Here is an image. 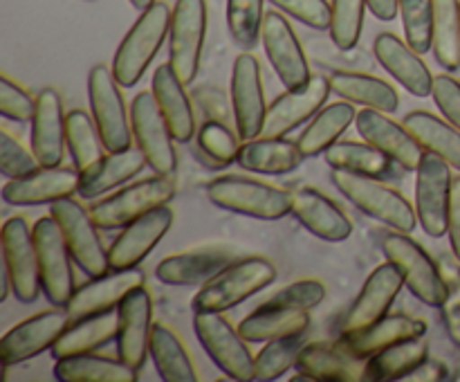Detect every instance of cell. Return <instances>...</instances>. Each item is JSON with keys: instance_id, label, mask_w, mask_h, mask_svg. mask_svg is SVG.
<instances>
[{"instance_id": "f546056e", "label": "cell", "mask_w": 460, "mask_h": 382, "mask_svg": "<svg viewBox=\"0 0 460 382\" xmlns=\"http://www.w3.org/2000/svg\"><path fill=\"white\" fill-rule=\"evenodd\" d=\"M144 166H148L146 157L133 144L128 148H121V151L103 153L94 164L81 171L79 196L84 200H94V198L103 196V193L115 191L121 184H126L135 175L142 173Z\"/></svg>"}, {"instance_id": "9a60e30c", "label": "cell", "mask_w": 460, "mask_h": 382, "mask_svg": "<svg viewBox=\"0 0 460 382\" xmlns=\"http://www.w3.org/2000/svg\"><path fill=\"white\" fill-rule=\"evenodd\" d=\"M452 187V166L443 157L425 153L416 169V214L427 236L440 238L447 234Z\"/></svg>"}, {"instance_id": "b9f144b4", "label": "cell", "mask_w": 460, "mask_h": 382, "mask_svg": "<svg viewBox=\"0 0 460 382\" xmlns=\"http://www.w3.org/2000/svg\"><path fill=\"white\" fill-rule=\"evenodd\" d=\"M425 358H429V344L425 335L404 340L400 344L389 346L380 353L367 360V380L368 382H394L404 380V376L413 371Z\"/></svg>"}, {"instance_id": "be15d7a7", "label": "cell", "mask_w": 460, "mask_h": 382, "mask_svg": "<svg viewBox=\"0 0 460 382\" xmlns=\"http://www.w3.org/2000/svg\"><path fill=\"white\" fill-rule=\"evenodd\" d=\"M456 380H458V382H460V373H458V376H456Z\"/></svg>"}, {"instance_id": "6125c7cd", "label": "cell", "mask_w": 460, "mask_h": 382, "mask_svg": "<svg viewBox=\"0 0 460 382\" xmlns=\"http://www.w3.org/2000/svg\"><path fill=\"white\" fill-rule=\"evenodd\" d=\"M157 0H130V4H133L135 9H139V12H144V9H148L151 4H155Z\"/></svg>"}, {"instance_id": "f5cc1de1", "label": "cell", "mask_w": 460, "mask_h": 382, "mask_svg": "<svg viewBox=\"0 0 460 382\" xmlns=\"http://www.w3.org/2000/svg\"><path fill=\"white\" fill-rule=\"evenodd\" d=\"M36 99L31 97L30 90L22 88L18 81L9 79L7 75L0 76V115L9 121H25L34 120Z\"/></svg>"}, {"instance_id": "2e32d148", "label": "cell", "mask_w": 460, "mask_h": 382, "mask_svg": "<svg viewBox=\"0 0 460 382\" xmlns=\"http://www.w3.org/2000/svg\"><path fill=\"white\" fill-rule=\"evenodd\" d=\"M70 322L72 317L66 308L40 310V313L31 315L13 328H9L0 340V362H3L4 371L12 364L27 362L36 355L45 353V351H52V346L57 344L63 331L70 326Z\"/></svg>"}, {"instance_id": "7a4b0ae2", "label": "cell", "mask_w": 460, "mask_h": 382, "mask_svg": "<svg viewBox=\"0 0 460 382\" xmlns=\"http://www.w3.org/2000/svg\"><path fill=\"white\" fill-rule=\"evenodd\" d=\"M274 279H277V265L265 256L234 259L216 277H211L205 286H200L191 306L193 310L225 313V310L254 297L256 292L265 290Z\"/></svg>"}, {"instance_id": "83f0119b", "label": "cell", "mask_w": 460, "mask_h": 382, "mask_svg": "<svg viewBox=\"0 0 460 382\" xmlns=\"http://www.w3.org/2000/svg\"><path fill=\"white\" fill-rule=\"evenodd\" d=\"M234 259L236 254L229 247H196L162 259L155 268V277L166 286H205Z\"/></svg>"}, {"instance_id": "680465c9", "label": "cell", "mask_w": 460, "mask_h": 382, "mask_svg": "<svg viewBox=\"0 0 460 382\" xmlns=\"http://www.w3.org/2000/svg\"><path fill=\"white\" fill-rule=\"evenodd\" d=\"M447 234H449V243H452L454 259L460 261V175L458 178H454L452 202H449Z\"/></svg>"}, {"instance_id": "e0dca14e", "label": "cell", "mask_w": 460, "mask_h": 382, "mask_svg": "<svg viewBox=\"0 0 460 382\" xmlns=\"http://www.w3.org/2000/svg\"><path fill=\"white\" fill-rule=\"evenodd\" d=\"M117 355L133 369H142L151 355L153 333V295L146 283L137 286L124 297L117 308Z\"/></svg>"}, {"instance_id": "ab89813d", "label": "cell", "mask_w": 460, "mask_h": 382, "mask_svg": "<svg viewBox=\"0 0 460 382\" xmlns=\"http://www.w3.org/2000/svg\"><path fill=\"white\" fill-rule=\"evenodd\" d=\"M151 358L164 382H196L198 369L182 337L166 324H155L151 333Z\"/></svg>"}, {"instance_id": "ac0fdd59", "label": "cell", "mask_w": 460, "mask_h": 382, "mask_svg": "<svg viewBox=\"0 0 460 382\" xmlns=\"http://www.w3.org/2000/svg\"><path fill=\"white\" fill-rule=\"evenodd\" d=\"M331 93V79L319 75L310 76L308 84L299 85V88H288L268 106L263 135L265 138L290 135L292 130H296L322 111Z\"/></svg>"}, {"instance_id": "4fadbf2b", "label": "cell", "mask_w": 460, "mask_h": 382, "mask_svg": "<svg viewBox=\"0 0 460 382\" xmlns=\"http://www.w3.org/2000/svg\"><path fill=\"white\" fill-rule=\"evenodd\" d=\"M4 272L12 281L13 297L21 304H34L43 292L39 270V252L34 241V225L22 216H12L3 225Z\"/></svg>"}, {"instance_id": "8992f818", "label": "cell", "mask_w": 460, "mask_h": 382, "mask_svg": "<svg viewBox=\"0 0 460 382\" xmlns=\"http://www.w3.org/2000/svg\"><path fill=\"white\" fill-rule=\"evenodd\" d=\"M193 331L200 340L202 349L211 362L229 378V380H254L256 355H252L250 342L234 328L223 313L216 310H193Z\"/></svg>"}, {"instance_id": "11a10c76", "label": "cell", "mask_w": 460, "mask_h": 382, "mask_svg": "<svg viewBox=\"0 0 460 382\" xmlns=\"http://www.w3.org/2000/svg\"><path fill=\"white\" fill-rule=\"evenodd\" d=\"M270 3L313 30L323 31L331 27L332 7L328 0H270Z\"/></svg>"}, {"instance_id": "1f68e13d", "label": "cell", "mask_w": 460, "mask_h": 382, "mask_svg": "<svg viewBox=\"0 0 460 382\" xmlns=\"http://www.w3.org/2000/svg\"><path fill=\"white\" fill-rule=\"evenodd\" d=\"M184 85L187 84L180 81L169 63L153 72L151 90L175 142L180 144H187L191 142V138H196V111H193L191 94L184 90Z\"/></svg>"}, {"instance_id": "3957f363", "label": "cell", "mask_w": 460, "mask_h": 382, "mask_svg": "<svg viewBox=\"0 0 460 382\" xmlns=\"http://www.w3.org/2000/svg\"><path fill=\"white\" fill-rule=\"evenodd\" d=\"M171 30V9L166 3H155L139 13L128 34L121 39L115 57H112V72L121 88H133L142 81L144 72L160 52L162 43Z\"/></svg>"}, {"instance_id": "7bdbcfd3", "label": "cell", "mask_w": 460, "mask_h": 382, "mask_svg": "<svg viewBox=\"0 0 460 382\" xmlns=\"http://www.w3.org/2000/svg\"><path fill=\"white\" fill-rule=\"evenodd\" d=\"M434 57L445 70L460 67V0H434Z\"/></svg>"}, {"instance_id": "91938a15", "label": "cell", "mask_w": 460, "mask_h": 382, "mask_svg": "<svg viewBox=\"0 0 460 382\" xmlns=\"http://www.w3.org/2000/svg\"><path fill=\"white\" fill-rule=\"evenodd\" d=\"M449 376V369L440 360L425 358L402 382H440Z\"/></svg>"}, {"instance_id": "9f6ffc18", "label": "cell", "mask_w": 460, "mask_h": 382, "mask_svg": "<svg viewBox=\"0 0 460 382\" xmlns=\"http://www.w3.org/2000/svg\"><path fill=\"white\" fill-rule=\"evenodd\" d=\"M436 106L443 112L445 120L452 121L460 130V81L449 75H438L434 79V90H431Z\"/></svg>"}, {"instance_id": "c3c4849f", "label": "cell", "mask_w": 460, "mask_h": 382, "mask_svg": "<svg viewBox=\"0 0 460 382\" xmlns=\"http://www.w3.org/2000/svg\"><path fill=\"white\" fill-rule=\"evenodd\" d=\"M404 40L425 54L434 43V0H400Z\"/></svg>"}, {"instance_id": "30bf717a", "label": "cell", "mask_w": 460, "mask_h": 382, "mask_svg": "<svg viewBox=\"0 0 460 382\" xmlns=\"http://www.w3.org/2000/svg\"><path fill=\"white\" fill-rule=\"evenodd\" d=\"M130 129H133L135 144L146 157L148 169L171 178L178 169L175 138L157 106L153 90H142L130 102Z\"/></svg>"}, {"instance_id": "cb8c5ba5", "label": "cell", "mask_w": 460, "mask_h": 382, "mask_svg": "<svg viewBox=\"0 0 460 382\" xmlns=\"http://www.w3.org/2000/svg\"><path fill=\"white\" fill-rule=\"evenodd\" d=\"M144 281H146V274L139 268L108 270L102 277H90V281L76 288L72 299L67 301V315L72 319H81L117 310L124 297Z\"/></svg>"}, {"instance_id": "6f0895ef", "label": "cell", "mask_w": 460, "mask_h": 382, "mask_svg": "<svg viewBox=\"0 0 460 382\" xmlns=\"http://www.w3.org/2000/svg\"><path fill=\"white\" fill-rule=\"evenodd\" d=\"M193 99H196L198 106L202 108L207 120L232 124L234 120L232 99H227V94H225L220 88H216V85H209V84L198 85V88L193 90Z\"/></svg>"}, {"instance_id": "bcb514c9", "label": "cell", "mask_w": 460, "mask_h": 382, "mask_svg": "<svg viewBox=\"0 0 460 382\" xmlns=\"http://www.w3.org/2000/svg\"><path fill=\"white\" fill-rule=\"evenodd\" d=\"M241 147L238 130H234L225 121L207 120L198 129V153H200L202 160L209 162L216 169H225V166L238 162Z\"/></svg>"}, {"instance_id": "d590c367", "label": "cell", "mask_w": 460, "mask_h": 382, "mask_svg": "<svg viewBox=\"0 0 460 382\" xmlns=\"http://www.w3.org/2000/svg\"><path fill=\"white\" fill-rule=\"evenodd\" d=\"M117 328H119V317L115 310L102 315H90V317L72 319L70 326L63 331L57 344L52 346V358H70L79 353H93L106 346L108 342L117 340Z\"/></svg>"}, {"instance_id": "ffe728a7", "label": "cell", "mask_w": 460, "mask_h": 382, "mask_svg": "<svg viewBox=\"0 0 460 382\" xmlns=\"http://www.w3.org/2000/svg\"><path fill=\"white\" fill-rule=\"evenodd\" d=\"M79 180L81 171L76 166H39L21 178L7 180L3 200L12 207L52 205L79 193Z\"/></svg>"}, {"instance_id": "5bb4252c", "label": "cell", "mask_w": 460, "mask_h": 382, "mask_svg": "<svg viewBox=\"0 0 460 382\" xmlns=\"http://www.w3.org/2000/svg\"><path fill=\"white\" fill-rule=\"evenodd\" d=\"M229 93H232L234 124L243 142L261 138L268 115V102L263 90V70L259 58L250 49L234 58Z\"/></svg>"}, {"instance_id": "5b68a950", "label": "cell", "mask_w": 460, "mask_h": 382, "mask_svg": "<svg viewBox=\"0 0 460 382\" xmlns=\"http://www.w3.org/2000/svg\"><path fill=\"white\" fill-rule=\"evenodd\" d=\"M382 254L400 270L404 286L416 299L427 306H434V308H440L445 304L447 283L440 274V265L431 259L429 252L420 243L413 241L409 234L391 229L389 234L382 236Z\"/></svg>"}, {"instance_id": "6da1fadb", "label": "cell", "mask_w": 460, "mask_h": 382, "mask_svg": "<svg viewBox=\"0 0 460 382\" xmlns=\"http://www.w3.org/2000/svg\"><path fill=\"white\" fill-rule=\"evenodd\" d=\"M332 184L349 198L359 211L371 218L380 220L395 232H413L418 225L416 207L402 196L386 180L371 178V175L353 173V171L332 169Z\"/></svg>"}, {"instance_id": "8fae6325", "label": "cell", "mask_w": 460, "mask_h": 382, "mask_svg": "<svg viewBox=\"0 0 460 382\" xmlns=\"http://www.w3.org/2000/svg\"><path fill=\"white\" fill-rule=\"evenodd\" d=\"M36 252H39V270L43 295L57 308H66L76 290L75 259H72L61 227L52 216H43L34 225Z\"/></svg>"}, {"instance_id": "603a6c76", "label": "cell", "mask_w": 460, "mask_h": 382, "mask_svg": "<svg viewBox=\"0 0 460 382\" xmlns=\"http://www.w3.org/2000/svg\"><path fill=\"white\" fill-rule=\"evenodd\" d=\"M359 138L367 139L376 148H380L385 155L398 162L404 171H416L420 166L425 148L418 144V139L409 133V129L391 120L389 112L376 111V108H362L355 117Z\"/></svg>"}, {"instance_id": "836d02e7", "label": "cell", "mask_w": 460, "mask_h": 382, "mask_svg": "<svg viewBox=\"0 0 460 382\" xmlns=\"http://www.w3.org/2000/svg\"><path fill=\"white\" fill-rule=\"evenodd\" d=\"M331 90L340 99L359 103L364 108H376L382 112H395L400 106V94L389 81L367 72L337 70L331 76Z\"/></svg>"}, {"instance_id": "4dcf8cb0", "label": "cell", "mask_w": 460, "mask_h": 382, "mask_svg": "<svg viewBox=\"0 0 460 382\" xmlns=\"http://www.w3.org/2000/svg\"><path fill=\"white\" fill-rule=\"evenodd\" d=\"M296 371L314 382H364L367 360L353 358L337 342H310L301 349Z\"/></svg>"}, {"instance_id": "7dc6e473", "label": "cell", "mask_w": 460, "mask_h": 382, "mask_svg": "<svg viewBox=\"0 0 460 382\" xmlns=\"http://www.w3.org/2000/svg\"><path fill=\"white\" fill-rule=\"evenodd\" d=\"M263 21V0H227V30L238 48H256Z\"/></svg>"}, {"instance_id": "ba28073f", "label": "cell", "mask_w": 460, "mask_h": 382, "mask_svg": "<svg viewBox=\"0 0 460 382\" xmlns=\"http://www.w3.org/2000/svg\"><path fill=\"white\" fill-rule=\"evenodd\" d=\"M88 99L106 151H121L133 142L130 129V108L121 97V84L112 67L97 63L88 75Z\"/></svg>"}, {"instance_id": "7c38bea8", "label": "cell", "mask_w": 460, "mask_h": 382, "mask_svg": "<svg viewBox=\"0 0 460 382\" xmlns=\"http://www.w3.org/2000/svg\"><path fill=\"white\" fill-rule=\"evenodd\" d=\"M207 39V0H178L171 12L169 66L182 84H193L200 72Z\"/></svg>"}, {"instance_id": "44dd1931", "label": "cell", "mask_w": 460, "mask_h": 382, "mask_svg": "<svg viewBox=\"0 0 460 382\" xmlns=\"http://www.w3.org/2000/svg\"><path fill=\"white\" fill-rule=\"evenodd\" d=\"M404 286V279L400 274V270L395 268L391 261L377 265L368 279L364 281V288L359 290L358 299L353 301L346 315L340 322V335L346 333L362 331V328L371 326L377 319L386 317L394 306V301L398 299L400 290Z\"/></svg>"}, {"instance_id": "94428289", "label": "cell", "mask_w": 460, "mask_h": 382, "mask_svg": "<svg viewBox=\"0 0 460 382\" xmlns=\"http://www.w3.org/2000/svg\"><path fill=\"white\" fill-rule=\"evenodd\" d=\"M368 12L377 18V21H394L395 13H400V0H367Z\"/></svg>"}, {"instance_id": "9c48e42d", "label": "cell", "mask_w": 460, "mask_h": 382, "mask_svg": "<svg viewBox=\"0 0 460 382\" xmlns=\"http://www.w3.org/2000/svg\"><path fill=\"white\" fill-rule=\"evenodd\" d=\"M175 196L173 180L166 175H153V178L137 180L128 187L117 189L115 193L99 200L90 209L94 223L102 229H124L133 220L142 218L144 214L155 207L169 205Z\"/></svg>"}, {"instance_id": "f35d334b", "label": "cell", "mask_w": 460, "mask_h": 382, "mask_svg": "<svg viewBox=\"0 0 460 382\" xmlns=\"http://www.w3.org/2000/svg\"><path fill=\"white\" fill-rule=\"evenodd\" d=\"M310 328V315L308 310H292V308H274V306L263 304L256 308L254 313L247 315L238 331L252 344H261V342L279 340V337L296 335V333H305Z\"/></svg>"}, {"instance_id": "8d00e7d4", "label": "cell", "mask_w": 460, "mask_h": 382, "mask_svg": "<svg viewBox=\"0 0 460 382\" xmlns=\"http://www.w3.org/2000/svg\"><path fill=\"white\" fill-rule=\"evenodd\" d=\"M54 378L61 382H137V369L124 360L93 353L70 355L54 364Z\"/></svg>"}, {"instance_id": "ee69618b", "label": "cell", "mask_w": 460, "mask_h": 382, "mask_svg": "<svg viewBox=\"0 0 460 382\" xmlns=\"http://www.w3.org/2000/svg\"><path fill=\"white\" fill-rule=\"evenodd\" d=\"M66 144L72 157V166H76L79 171H85L90 164H94L106 151L94 117L81 108L66 115Z\"/></svg>"}, {"instance_id": "681fc988", "label": "cell", "mask_w": 460, "mask_h": 382, "mask_svg": "<svg viewBox=\"0 0 460 382\" xmlns=\"http://www.w3.org/2000/svg\"><path fill=\"white\" fill-rule=\"evenodd\" d=\"M331 16V39L340 49H353L362 39L364 13H367V0H332Z\"/></svg>"}, {"instance_id": "d6a6232c", "label": "cell", "mask_w": 460, "mask_h": 382, "mask_svg": "<svg viewBox=\"0 0 460 382\" xmlns=\"http://www.w3.org/2000/svg\"><path fill=\"white\" fill-rule=\"evenodd\" d=\"M305 160L299 142H292L288 138H261L250 139L241 147L236 164L252 173L263 175H283L299 169Z\"/></svg>"}, {"instance_id": "db71d44e", "label": "cell", "mask_w": 460, "mask_h": 382, "mask_svg": "<svg viewBox=\"0 0 460 382\" xmlns=\"http://www.w3.org/2000/svg\"><path fill=\"white\" fill-rule=\"evenodd\" d=\"M440 274H443L445 283H447V299L440 306L443 310V322L447 328L449 337L456 346H460V261L440 259Z\"/></svg>"}, {"instance_id": "52a82bcc", "label": "cell", "mask_w": 460, "mask_h": 382, "mask_svg": "<svg viewBox=\"0 0 460 382\" xmlns=\"http://www.w3.org/2000/svg\"><path fill=\"white\" fill-rule=\"evenodd\" d=\"M49 216L61 227L63 238L67 243L72 259L79 265L81 272L90 277H102L111 270L108 250L99 236V225L94 223L90 209H85L75 196L61 198V200L49 205Z\"/></svg>"}, {"instance_id": "7402d4cb", "label": "cell", "mask_w": 460, "mask_h": 382, "mask_svg": "<svg viewBox=\"0 0 460 382\" xmlns=\"http://www.w3.org/2000/svg\"><path fill=\"white\" fill-rule=\"evenodd\" d=\"M171 225H173V209L169 205L155 207L153 211L144 214L142 218L126 225L119 236L112 241V245L108 247L111 270L139 268V263L169 234Z\"/></svg>"}, {"instance_id": "74e56055", "label": "cell", "mask_w": 460, "mask_h": 382, "mask_svg": "<svg viewBox=\"0 0 460 382\" xmlns=\"http://www.w3.org/2000/svg\"><path fill=\"white\" fill-rule=\"evenodd\" d=\"M404 126L425 153L443 157L452 169L460 171V130L452 121L429 111H413L404 117Z\"/></svg>"}, {"instance_id": "816d5d0a", "label": "cell", "mask_w": 460, "mask_h": 382, "mask_svg": "<svg viewBox=\"0 0 460 382\" xmlns=\"http://www.w3.org/2000/svg\"><path fill=\"white\" fill-rule=\"evenodd\" d=\"M40 162L31 147L27 148L16 135L9 133L7 129L0 130V171L7 180L21 178L30 171L39 169Z\"/></svg>"}, {"instance_id": "d4e9b609", "label": "cell", "mask_w": 460, "mask_h": 382, "mask_svg": "<svg viewBox=\"0 0 460 382\" xmlns=\"http://www.w3.org/2000/svg\"><path fill=\"white\" fill-rule=\"evenodd\" d=\"M373 54L377 63L413 97H429L436 76L420 58V52H416L407 40L395 36L394 31H382L373 40Z\"/></svg>"}, {"instance_id": "f6af8a7d", "label": "cell", "mask_w": 460, "mask_h": 382, "mask_svg": "<svg viewBox=\"0 0 460 382\" xmlns=\"http://www.w3.org/2000/svg\"><path fill=\"white\" fill-rule=\"evenodd\" d=\"M304 346H305V333H296V335H288V337H279V340L265 342L263 351H259V355H256L254 380L270 382L286 376L292 367H296Z\"/></svg>"}, {"instance_id": "277c9868", "label": "cell", "mask_w": 460, "mask_h": 382, "mask_svg": "<svg viewBox=\"0 0 460 382\" xmlns=\"http://www.w3.org/2000/svg\"><path fill=\"white\" fill-rule=\"evenodd\" d=\"M207 198L220 209L259 220H279L292 211V191L247 175L214 178L207 184Z\"/></svg>"}, {"instance_id": "60d3db41", "label": "cell", "mask_w": 460, "mask_h": 382, "mask_svg": "<svg viewBox=\"0 0 460 382\" xmlns=\"http://www.w3.org/2000/svg\"><path fill=\"white\" fill-rule=\"evenodd\" d=\"M358 111L350 102H335L323 106L317 115L313 117L305 130L299 138V147L304 151L305 157H317L322 153H326L332 144L340 142L341 135L349 130V126L353 124Z\"/></svg>"}, {"instance_id": "e575fe53", "label": "cell", "mask_w": 460, "mask_h": 382, "mask_svg": "<svg viewBox=\"0 0 460 382\" xmlns=\"http://www.w3.org/2000/svg\"><path fill=\"white\" fill-rule=\"evenodd\" d=\"M323 157H326L331 169L353 171V173L371 175V178L386 180V182L400 178V171H404L398 162L391 160L389 155H385L380 148L368 144L367 139L364 142L340 139L323 153Z\"/></svg>"}, {"instance_id": "f907efd6", "label": "cell", "mask_w": 460, "mask_h": 382, "mask_svg": "<svg viewBox=\"0 0 460 382\" xmlns=\"http://www.w3.org/2000/svg\"><path fill=\"white\" fill-rule=\"evenodd\" d=\"M326 299V286L319 279H299L290 286L281 288L265 301L274 308H292V310H313Z\"/></svg>"}, {"instance_id": "484cf974", "label": "cell", "mask_w": 460, "mask_h": 382, "mask_svg": "<svg viewBox=\"0 0 460 382\" xmlns=\"http://www.w3.org/2000/svg\"><path fill=\"white\" fill-rule=\"evenodd\" d=\"M290 214L322 241L340 243L353 232V220L349 214L331 196L314 187H299L292 191Z\"/></svg>"}, {"instance_id": "d6986e66", "label": "cell", "mask_w": 460, "mask_h": 382, "mask_svg": "<svg viewBox=\"0 0 460 382\" xmlns=\"http://www.w3.org/2000/svg\"><path fill=\"white\" fill-rule=\"evenodd\" d=\"M261 40H263L270 66L274 67V72H277V76L286 88H299V85L308 84L310 76H313L308 57H305L299 36H296V31L292 30V25L283 13H265Z\"/></svg>"}, {"instance_id": "f1b7e54d", "label": "cell", "mask_w": 460, "mask_h": 382, "mask_svg": "<svg viewBox=\"0 0 460 382\" xmlns=\"http://www.w3.org/2000/svg\"><path fill=\"white\" fill-rule=\"evenodd\" d=\"M66 115L61 94L54 88L40 90L36 97V112L31 124V151L39 157L40 166H58L66 153Z\"/></svg>"}, {"instance_id": "4316f807", "label": "cell", "mask_w": 460, "mask_h": 382, "mask_svg": "<svg viewBox=\"0 0 460 382\" xmlns=\"http://www.w3.org/2000/svg\"><path fill=\"white\" fill-rule=\"evenodd\" d=\"M427 335V324L422 319L411 317V315L395 313L386 315V317L377 319L371 326L362 328V331L346 333L340 335L337 344L350 353L353 358L368 360L371 355L380 353V351L389 349V346L400 344L404 340H413V337Z\"/></svg>"}]
</instances>
